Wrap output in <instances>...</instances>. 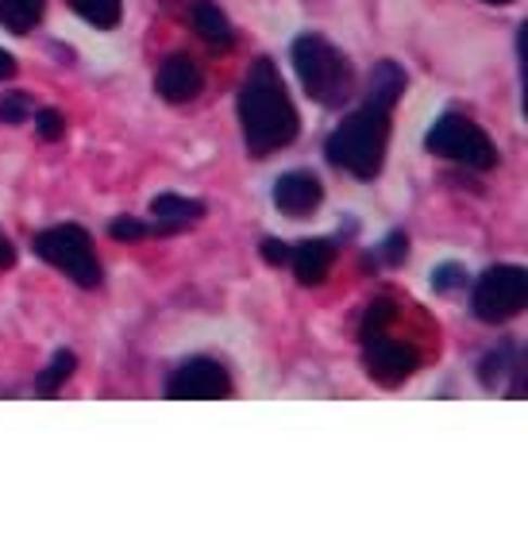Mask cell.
<instances>
[{"mask_svg":"<svg viewBox=\"0 0 528 555\" xmlns=\"http://www.w3.org/2000/svg\"><path fill=\"white\" fill-rule=\"evenodd\" d=\"M201 86H205V74H201V62L190 59V54H170L155 74V93L166 104L193 101L201 93Z\"/></svg>","mask_w":528,"mask_h":555,"instance_id":"cell-11","label":"cell"},{"mask_svg":"<svg viewBox=\"0 0 528 555\" xmlns=\"http://www.w3.org/2000/svg\"><path fill=\"white\" fill-rule=\"evenodd\" d=\"M425 151L433 158H443V163H455V166H467V170H494L498 166V147L494 139L486 135L471 116L463 113H443L433 120L425 135Z\"/></svg>","mask_w":528,"mask_h":555,"instance_id":"cell-5","label":"cell"},{"mask_svg":"<svg viewBox=\"0 0 528 555\" xmlns=\"http://www.w3.org/2000/svg\"><path fill=\"white\" fill-rule=\"evenodd\" d=\"M259 255H262V262H270V267H286V262H289V243L286 240H262Z\"/></svg>","mask_w":528,"mask_h":555,"instance_id":"cell-23","label":"cell"},{"mask_svg":"<svg viewBox=\"0 0 528 555\" xmlns=\"http://www.w3.org/2000/svg\"><path fill=\"white\" fill-rule=\"evenodd\" d=\"M520 351L517 344H502L494 347L490 356L478 363V382H482L486 390H505V378H517V390H520Z\"/></svg>","mask_w":528,"mask_h":555,"instance_id":"cell-14","label":"cell"},{"mask_svg":"<svg viewBox=\"0 0 528 555\" xmlns=\"http://www.w3.org/2000/svg\"><path fill=\"white\" fill-rule=\"evenodd\" d=\"M409 78L405 69L394 59H382L371 69L366 93L359 101V108L344 116L332 128V135L324 139V155L336 170L351 173L359 182H374L386 166V151H390V120L398 108L401 93H405Z\"/></svg>","mask_w":528,"mask_h":555,"instance_id":"cell-1","label":"cell"},{"mask_svg":"<svg viewBox=\"0 0 528 555\" xmlns=\"http://www.w3.org/2000/svg\"><path fill=\"white\" fill-rule=\"evenodd\" d=\"M35 131H39V139L54 143V139L66 135V116H62L59 108H39V113H35Z\"/></svg>","mask_w":528,"mask_h":555,"instance_id":"cell-19","label":"cell"},{"mask_svg":"<svg viewBox=\"0 0 528 555\" xmlns=\"http://www.w3.org/2000/svg\"><path fill=\"white\" fill-rule=\"evenodd\" d=\"M294 69L309 101L321 108H344L356 96V66L339 47H332L324 35L305 31L294 39Z\"/></svg>","mask_w":528,"mask_h":555,"instance_id":"cell-3","label":"cell"},{"mask_svg":"<svg viewBox=\"0 0 528 555\" xmlns=\"http://www.w3.org/2000/svg\"><path fill=\"white\" fill-rule=\"evenodd\" d=\"M66 4L78 12L86 24L101 27V31H113L124 16V0H66Z\"/></svg>","mask_w":528,"mask_h":555,"instance_id":"cell-17","label":"cell"},{"mask_svg":"<svg viewBox=\"0 0 528 555\" xmlns=\"http://www.w3.org/2000/svg\"><path fill=\"white\" fill-rule=\"evenodd\" d=\"M324 201V182L312 170H289L274 182V208L294 220H305L317 212Z\"/></svg>","mask_w":528,"mask_h":555,"instance_id":"cell-10","label":"cell"},{"mask_svg":"<svg viewBox=\"0 0 528 555\" xmlns=\"http://www.w3.org/2000/svg\"><path fill=\"white\" fill-rule=\"evenodd\" d=\"M190 20H193V31H197L213 51H232L235 31H232V20L220 12V4H213V0H197L193 12H190Z\"/></svg>","mask_w":528,"mask_h":555,"instance_id":"cell-13","label":"cell"},{"mask_svg":"<svg viewBox=\"0 0 528 555\" xmlns=\"http://www.w3.org/2000/svg\"><path fill=\"white\" fill-rule=\"evenodd\" d=\"M528 305V270L502 262L478 274L475 289H471V312L482 324H510L517 321Z\"/></svg>","mask_w":528,"mask_h":555,"instance_id":"cell-6","label":"cell"},{"mask_svg":"<svg viewBox=\"0 0 528 555\" xmlns=\"http://www.w3.org/2000/svg\"><path fill=\"white\" fill-rule=\"evenodd\" d=\"M43 12L47 0H0V27L12 35H27L43 20Z\"/></svg>","mask_w":528,"mask_h":555,"instance_id":"cell-15","label":"cell"},{"mask_svg":"<svg viewBox=\"0 0 528 555\" xmlns=\"http://www.w3.org/2000/svg\"><path fill=\"white\" fill-rule=\"evenodd\" d=\"M74 371H78V356H74V351H66V347H62V351H54V359L47 363V371L35 378V393H39V398H54V393H59L62 386L74 378Z\"/></svg>","mask_w":528,"mask_h":555,"instance_id":"cell-16","label":"cell"},{"mask_svg":"<svg viewBox=\"0 0 528 555\" xmlns=\"http://www.w3.org/2000/svg\"><path fill=\"white\" fill-rule=\"evenodd\" d=\"M12 262H16V247H12V240L4 232H0V270H9Z\"/></svg>","mask_w":528,"mask_h":555,"instance_id":"cell-25","label":"cell"},{"mask_svg":"<svg viewBox=\"0 0 528 555\" xmlns=\"http://www.w3.org/2000/svg\"><path fill=\"white\" fill-rule=\"evenodd\" d=\"M332 262H336V243L317 235V240H301V243H289V262L294 267L297 282L301 286H324L332 274Z\"/></svg>","mask_w":528,"mask_h":555,"instance_id":"cell-12","label":"cell"},{"mask_svg":"<svg viewBox=\"0 0 528 555\" xmlns=\"http://www.w3.org/2000/svg\"><path fill=\"white\" fill-rule=\"evenodd\" d=\"M108 235H113V240H143V235H147V220L116 217L113 224H108Z\"/></svg>","mask_w":528,"mask_h":555,"instance_id":"cell-21","label":"cell"},{"mask_svg":"<svg viewBox=\"0 0 528 555\" xmlns=\"http://www.w3.org/2000/svg\"><path fill=\"white\" fill-rule=\"evenodd\" d=\"M205 201L182 197V193H158L147 208V235H178L205 220Z\"/></svg>","mask_w":528,"mask_h":555,"instance_id":"cell-9","label":"cell"},{"mask_svg":"<svg viewBox=\"0 0 528 555\" xmlns=\"http://www.w3.org/2000/svg\"><path fill=\"white\" fill-rule=\"evenodd\" d=\"M35 113L31 96L24 93V89H16V93H4V101H0V124H27V116Z\"/></svg>","mask_w":528,"mask_h":555,"instance_id":"cell-18","label":"cell"},{"mask_svg":"<svg viewBox=\"0 0 528 555\" xmlns=\"http://www.w3.org/2000/svg\"><path fill=\"white\" fill-rule=\"evenodd\" d=\"M31 251L43 262H51L54 270H62L81 289H96L104 282L101 259L93 251V235L81 224H54L43 228V232H35Z\"/></svg>","mask_w":528,"mask_h":555,"instance_id":"cell-4","label":"cell"},{"mask_svg":"<svg viewBox=\"0 0 528 555\" xmlns=\"http://www.w3.org/2000/svg\"><path fill=\"white\" fill-rule=\"evenodd\" d=\"M460 286H467V274H463V267L448 262V267L433 270V289H436V294H451V289H460Z\"/></svg>","mask_w":528,"mask_h":555,"instance_id":"cell-20","label":"cell"},{"mask_svg":"<svg viewBox=\"0 0 528 555\" xmlns=\"http://www.w3.org/2000/svg\"><path fill=\"white\" fill-rule=\"evenodd\" d=\"M482 4H494V9H505V4H513V0H482Z\"/></svg>","mask_w":528,"mask_h":555,"instance_id":"cell-26","label":"cell"},{"mask_svg":"<svg viewBox=\"0 0 528 555\" xmlns=\"http://www.w3.org/2000/svg\"><path fill=\"white\" fill-rule=\"evenodd\" d=\"M232 393V374L224 363L208 356H193L178 363L166 378V398L170 401H220Z\"/></svg>","mask_w":528,"mask_h":555,"instance_id":"cell-7","label":"cell"},{"mask_svg":"<svg viewBox=\"0 0 528 555\" xmlns=\"http://www.w3.org/2000/svg\"><path fill=\"white\" fill-rule=\"evenodd\" d=\"M363 366L378 386H401L421 366V351L409 339L374 332V336H363Z\"/></svg>","mask_w":528,"mask_h":555,"instance_id":"cell-8","label":"cell"},{"mask_svg":"<svg viewBox=\"0 0 528 555\" xmlns=\"http://www.w3.org/2000/svg\"><path fill=\"white\" fill-rule=\"evenodd\" d=\"M16 54H9L4 47H0V81H9V78H16Z\"/></svg>","mask_w":528,"mask_h":555,"instance_id":"cell-24","label":"cell"},{"mask_svg":"<svg viewBox=\"0 0 528 555\" xmlns=\"http://www.w3.org/2000/svg\"><path fill=\"white\" fill-rule=\"evenodd\" d=\"M382 262H390V267H398V262H405V255H409V240L401 232H394L390 240L382 243Z\"/></svg>","mask_w":528,"mask_h":555,"instance_id":"cell-22","label":"cell"},{"mask_svg":"<svg viewBox=\"0 0 528 555\" xmlns=\"http://www.w3.org/2000/svg\"><path fill=\"white\" fill-rule=\"evenodd\" d=\"M240 128L243 147L252 158H270L289 147L301 131V116L294 108L286 81L270 59H255L240 86Z\"/></svg>","mask_w":528,"mask_h":555,"instance_id":"cell-2","label":"cell"}]
</instances>
